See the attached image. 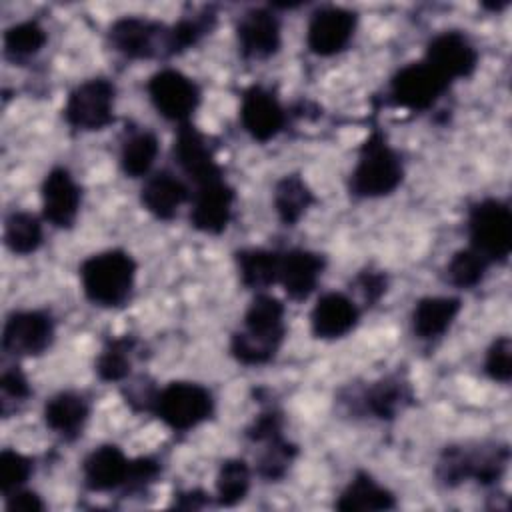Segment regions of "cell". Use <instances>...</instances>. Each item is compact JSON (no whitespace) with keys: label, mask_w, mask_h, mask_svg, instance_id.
<instances>
[{"label":"cell","mask_w":512,"mask_h":512,"mask_svg":"<svg viewBox=\"0 0 512 512\" xmlns=\"http://www.w3.org/2000/svg\"><path fill=\"white\" fill-rule=\"evenodd\" d=\"M54 340V320L44 310H18L6 318L2 348L12 356H38Z\"/></svg>","instance_id":"cell-11"},{"label":"cell","mask_w":512,"mask_h":512,"mask_svg":"<svg viewBox=\"0 0 512 512\" xmlns=\"http://www.w3.org/2000/svg\"><path fill=\"white\" fill-rule=\"evenodd\" d=\"M314 194L298 174H286L274 186V208L284 226H294L308 212Z\"/></svg>","instance_id":"cell-29"},{"label":"cell","mask_w":512,"mask_h":512,"mask_svg":"<svg viewBox=\"0 0 512 512\" xmlns=\"http://www.w3.org/2000/svg\"><path fill=\"white\" fill-rule=\"evenodd\" d=\"M424 62L452 84L456 78H468L476 70L478 52L466 34L448 30L428 42Z\"/></svg>","instance_id":"cell-14"},{"label":"cell","mask_w":512,"mask_h":512,"mask_svg":"<svg viewBox=\"0 0 512 512\" xmlns=\"http://www.w3.org/2000/svg\"><path fill=\"white\" fill-rule=\"evenodd\" d=\"M360 400H362V408L368 414L380 420H392L412 400V392H410V384L400 374H390L372 382L360 394Z\"/></svg>","instance_id":"cell-24"},{"label":"cell","mask_w":512,"mask_h":512,"mask_svg":"<svg viewBox=\"0 0 512 512\" xmlns=\"http://www.w3.org/2000/svg\"><path fill=\"white\" fill-rule=\"evenodd\" d=\"M470 248L482 254L490 264L506 262L512 250V212L498 198H484L472 204L468 212Z\"/></svg>","instance_id":"cell-5"},{"label":"cell","mask_w":512,"mask_h":512,"mask_svg":"<svg viewBox=\"0 0 512 512\" xmlns=\"http://www.w3.org/2000/svg\"><path fill=\"white\" fill-rule=\"evenodd\" d=\"M236 38L240 54L248 60H264L278 52L280 20L268 8H252L244 12L236 26Z\"/></svg>","instance_id":"cell-17"},{"label":"cell","mask_w":512,"mask_h":512,"mask_svg":"<svg viewBox=\"0 0 512 512\" xmlns=\"http://www.w3.org/2000/svg\"><path fill=\"white\" fill-rule=\"evenodd\" d=\"M404 178L398 152L388 144L380 130H372L358 152V162L348 186L356 198H382L392 194Z\"/></svg>","instance_id":"cell-3"},{"label":"cell","mask_w":512,"mask_h":512,"mask_svg":"<svg viewBox=\"0 0 512 512\" xmlns=\"http://www.w3.org/2000/svg\"><path fill=\"white\" fill-rule=\"evenodd\" d=\"M358 318L360 310L352 298L342 292H326L310 312V328L314 338L336 340L346 336L358 324Z\"/></svg>","instance_id":"cell-19"},{"label":"cell","mask_w":512,"mask_h":512,"mask_svg":"<svg viewBox=\"0 0 512 512\" xmlns=\"http://www.w3.org/2000/svg\"><path fill=\"white\" fill-rule=\"evenodd\" d=\"M88 414H90V406L86 398L72 390L54 394L44 406L46 426L58 436H62L64 440H74L82 434Z\"/></svg>","instance_id":"cell-23"},{"label":"cell","mask_w":512,"mask_h":512,"mask_svg":"<svg viewBox=\"0 0 512 512\" xmlns=\"http://www.w3.org/2000/svg\"><path fill=\"white\" fill-rule=\"evenodd\" d=\"M114 96L116 88L108 78H90L70 92L64 120L76 130H102L114 122Z\"/></svg>","instance_id":"cell-7"},{"label":"cell","mask_w":512,"mask_h":512,"mask_svg":"<svg viewBox=\"0 0 512 512\" xmlns=\"http://www.w3.org/2000/svg\"><path fill=\"white\" fill-rule=\"evenodd\" d=\"M356 14L342 6L318 8L306 32V44L316 56H334L342 52L354 36Z\"/></svg>","instance_id":"cell-12"},{"label":"cell","mask_w":512,"mask_h":512,"mask_svg":"<svg viewBox=\"0 0 512 512\" xmlns=\"http://www.w3.org/2000/svg\"><path fill=\"white\" fill-rule=\"evenodd\" d=\"M146 90L156 112L178 124H186L200 104L196 82L174 68H164L152 74Z\"/></svg>","instance_id":"cell-9"},{"label":"cell","mask_w":512,"mask_h":512,"mask_svg":"<svg viewBox=\"0 0 512 512\" xmlns=\"http://www.w3.org/2000/svg\"><path fill=\"white\" fill-rule=\"evenodd\" d=\"M234 198V188L224 180V176L196 186L190 208L192 228L204 234L224 232L232 218Z\"/></svg>","instance_id":"cell-13"},{"label":"cell","mask_w":512,"mask_h":512,"mask_svg":"<svg viewBox=\"0 0 512 512\" xmlns=\"http://www.w3.org/2000/svg\"><path fill=\"white\" fill-rule=\"evenodd\" d=\"M188 198L190 190L184 180L168 170L150 176L140 190L142 206L158 220H172Z\"/></svg>","instance_id":"cell-22"},{"label":"cell","mask_w":512,"mask_h":512,"mask_svg":"<svg viewBox=\"0 0 512 512\" xmlns=\"http://www.w3.org/2000/svg\"><path fill=\"white\" fill-rule=\"evenodd\" d=\"M46 32L36 20H26L10 26L4 32V50L12 60H24L42 50Z\"/></svg>","instance_id":"cell-35"},{"label":"cell","mask_w":512,"mask_h":512,"mask_svg":"<svg viewBox=\"0 0 512 512\" xmlns=\"http://www.w3.org/2000/svg\"><path fill=\"white\" fill-rule=\"evenodd\" d=\"M250 490V466L242 458H228L216 474V502L220 506H236Z\"/></svg>","instance_id":"cell-31"},{"label":"cell","mask_w":512,"mask_h":512,"mask_svg":"<svg viewBox=\"0 0 512 512\" xmlns=\"http://www.w3.org/2000/svg\"><path fill=\"white\" fill-rule=\"evenodd\" d=\"M160 144L154 132L140 128L126 132L120 146V168L130 178L146 176L158 156Z\"/></svg>","instance_id":"cell-28"},{"label":"cell","mask_w":512,"mask_h":512,"mask_svg":"<svg viewBox=\"0 0 512 512\" xmlns=\"http://www.w3.org/2000/svg\"><path fill=\"white\" fill-rule=\"evenodd\" d=\"M462 302L454 296H428L416 302L412 310V330L422 340L442 336L456 320Z\"/></svg>","instance_id":"cell-25"},{"label":"cell","mask_w":512,"mask_h":512,"mask_svg":"<svg viewBox=\"0 0 512 512\" xmlns=\"http://www.w3.org/2000/svg\"><path fill=\"white\" fill-rule=\"evenodd\" d=\"M240 122L254 140L268 142L282 132L286 112L274 92L260 84H252L242 94Z\"/></svg>","instance_id":"cell-15"},{"label":"cell","mask_w":512,"mask_h":512,"mask_svg":"<svg viewBox=\"0 0 512 512\" xmlns=\"http://www.w3.org/2000/svg\"><path fill=\"white\" fill-rule=\"evenodd\" d=\"M354 286L356 290L362 294L364 302L368 306L376 304L384 294H386V286H388V278L382 270H362L356 278H354Z\"/></svg>","instance_id":"cell-41"},{"label":"cell","mask_w":512,"mask_h":512,"mask_svg":"<svg viewBox=\"0 0 512 512\" xmlns=\"http://www.w3.org/2000/svg\"><path fill=\"white\" fill-rule=\"evenodd\" d=\"M110 46L126 58L148 60L168 56V26L138 16H124L108 30Z\"/></svg>","instance_id":"cell-10"},{"label":"cell","mask_w":512,"mask_h":512,"mask_svg":"<svg viewBox=\"0 0 512 512\" xmlns=\"http://www.w3.org/2000/svg\"><path fill=\"white\" fill-rule=\"evenodd\" d=\"M208 504V496L202 490H188V492H180L178 496H174L172 506L176 508H184V510H196V508H204Z\"/></svg>","instance_id":"cell-44"},{"label":"cell","mask_w":512,"mask_h":512,"mask_svg":"<svg viewBox=\"0 0 512 512\" xmlns=\"http://www.w3.org/2000/svg\"><path fill=\"white\" fill-rule=\"evenodd\" d=\"M136 340L132 336L108 340L96 358V374L104 382H120L132 370Z\"/></svg>","instance_id":"cell-32"},{"label":"cell","mask_w":512,"mask_h":512,"mask_svg":"<svg viewBox=\"0 0 512 512\" xmlns=\"http://www.w3.org/2000/svg\"><path fill=\"white\" fill-rule=\"evenodd\" d=\"M240 282L246 288L262 290L278 282L282 252L266 248H244L234 254Z\"/></svg>","instance_id":"cell-27"},{"label":"cell","mask_w":512,"mask_h":512,"mask_svg":"<svg viewBox=\"0 0 512 512\" xmlns=\"http://www.w3.org/2000/svg\"><path fill=\"white\" fill-rule=\"evenodd\" d=\"M34 470V462L16 452V450H2L0 452V490L2 494H10L26 484Z\"/></svg>","instance_id":"cell-37"},{"label":"cell","mask_w":512,"mask_h":512,"mask_svg":"<svg viewBox=\"0 0 512 512\" xmlns=\"http://www.w3.org/2000/svg\"><path fill=\"white\" fill-rule=\"evenodd\" d=\"M0 388H2V408H6L8 402H14V404L24 402L32 394L30 384L18 366H10L8 370L2 372Z\"/></svg>","instance_id":"cell-39"},{"label":"cell","mask_w":512,"mask_h":512,"mask_svg":"<svg viewBox=\"0 0 512 512\" xmlns=\"http://www.w3.org/2000/svg\"><path fill=\"white\" fill-rule=\"evenodd\" d=\"M42 214L56 228H72L80 210V188L72 174L56 166L42 180Z\"/></svg>","instance_id":"cell-18"},{"label":"cell","mask_w":512,"mask_h":512,"mask_svg":"<svg viewBox=\"0 0 512 512\" xmlns=\"http://www.w3.org/2000/svg\"><path fill=\"white\" fill-rule=\"evenodd\" d=\"M4 500H6L8 512H40V510H44V502L40 500V496L30 490L18 488L10 494H4Z\"/></svg>","instance_id":"cell-43"},{"label":"cell","mask_w":512,"mask_h":512,"mask_svg":"<svg viewBox=\"0 0 512 512\" xmlns=\"http://www.w3.org/2000/svg\"><path fill=\"white\" fill-rule=\"evenodd\" d=\"M396 506L394 494L380 486L370 474L356 472L336 500V508L342 512L358 510H390Z\"/></svg>","instance_id":"cell-26"},{"label":"cell","mask_w":512,"mask_h":512,"mask_svg":"<svg viewBox=\"0 0 512 512\" xmlns=\"http://www.w3.org/2000/svg\"><path fill=\"white\" fill-rule=\"evenodd\" d=\"M324 266L326 260L322 254L304 248H292L282 252L278 282L282 284L288 298L306 300L314 292Z\"/></svg>","instance_id":"cell-20"},{"label":"cell","mask_w":512,"mask_h":512,"mask_svg":"<svg viewBox=\"0 0 512 512\" xmlns=\"http://www.w3.org/2000/svg\"><path fill=\"white\" fill-rule=\"evenodd\" d=\"M482 6L488 8V10H502V8L508 6V0H502V2H484Z\"/></svg>","instance_id":"cell-45"},{"label":"cell","mask_w":512,"mask_h":512,"mask_svg":"<svg viewBox=\"0 0 512 512\" xmlns=\"http://www.w3.org/2000/svg\"><path fill=\"white\" fill-rule=\"evenodd\" d=\"M214 26V14H198L192 18H180L168 28V56L180 54L192 48Z\"/></svg>","instance_id":"cell-36"},{"label":"cell","mask_w":512,"mask_h":512,"mask_svg":"<svg viewBox=\"0 0 512 512\" xmlns=\"http://www.w3.org/2000/svg\"><path fill=\"white\" fill-rule=\"evenodd\" d=\"M4 244L14 254H32L42 244V224L32 212L14 210L4 222Z\"/></svg>","instance_id":"cell-30"},{"label":"cell","mask_w":512,"mask_h":512,"mask_svg":"<svg viewBox=\"0 0 512 512\" xmlns=\"http://www.w3.org/2000/svg\"><path fill=\"white\" fill-rule=\"evenodd\" d=\"M214 400L208 388L196 382H170L156 394L152 412L174 432H186L212 416Z\"/></svg>","instance_id":"cell-6"},{"label":"cell","mask_w":512,"mask_h":512,"mask_svg":"<svg viewBox=\"0 0 512 512\" xmlns=\"http://www.w3.org/2000/svg\"><path fill=\"white\" fill-rule=\"evenodd\" d=\"M156 394H158V390L154 386L146 384L144 378H138L136 382H132L128 386V392L124 396H126V402L134 410H152L154 402H156Z\"/></svg>","instance_id":"cell-42"},{"label":"cell","mask_w":512,"mask_h":512,"mask_svg":"<svg viewBox=\"0 0 512 512\" xmlns=\"http://www.w3.org/2000/svg\"><path fill=\"white\" fill-rule=\"evenodd\" d=\"M490 262L474 248H462L454 252L446 266V278L456 288H474L486 276Z\"/></svg>","instance_id":"cell-34"},{"label":"cell","mask_w":512,"mask_h":512,"mask_svg":"<svg viewBox=\"0 0 512 512\" xmlns=\"http://www.w3.org/2000/svg\"><path fill=\"white\" fill-rule=\"evenodd\" d=\"M172 156L174 162L196 186L222 176V168L214 158L212 146L208 144L204 134L190 122L180 124V128L176 130Z\"/></svg>","instance_id":"cell-16"},{"label":"cell","mask_w":512,"mask_h":512,"mask_svg":"<svg viewBox=\"0 0 512 512\" xmlns=\"http://www.w3.org/2000/svg\"><path fill=\"white\" fill-rule=\"evenodd\" d=\"M130 472V460L116 444L94 448L82 462L84 484L92 492H110L124 488Z\"/></svg>","instance_id":"cell-21"},{"label":"cell","mask_w":512,"mask_h":512,"mask_svg":"<svg viewBox=\"0 0 512 512\" xmlns=\"http://www.w3.org/2000/svg\"><path fill=\"white\" fill-rule=\"evenodd\" d=\"M258 444L262 446V450L256 458L258 474L264 480H270V482L284 478L292 460L298 454V448L284 438V432H278V434H274V436H270V438H266Z\"/></svg>","instance_id":"cell-33"},{"label":"cell","mask_w":512,"mask_h":512,"mask_svg":"<svg viewBox=\"0 0 512 512\" xmlns=\"http://www.w3.org/2000/svg\"><path fill=\"white\" fill-rule=\"evenodd\" d=\"M508 460L510 450L506 444H452L442 450L436 464V476L448 488H454L470 478L488 486L502 478Z\"/></svg>","instance_id":"cell-4"},{"label":"cell","mask_w":512,"mask_h":512,"mask_svg":"<svg viewBox=\"0 0 512 512\" xmlns=\"http://www.w3.org/2000/svg\"><path fill=\"white\" fill-rule=\"evenodd\" d=\"M84 296L104 308H118L128 302L136 282L134 258L120 250H104L86 258L80 266Z\"/></svg>","instance_id":"cell-2"},{"label":"cell","mask_w":512,"mask_h":512,"mask_svg":"<svg viewBox=\"0 0 512 512\" xmlns=\"http://www.w3.org/2000/svg\"><path fill=\"white\" fill-rule=\"evenodd\" d=\"M158 474H160V464L154 458L146 456V458L130 460V472H128L124 490L126 492H142L156 480Z\"/></svg>","instance_id":"cell-40"},{"label":"cell","mask_w":512,"mask_h":512,"mask_svg":"<svg viewBox=\"0 0 512 512\" xmlns=\"http://www.w3.org/2000/svg\"><path fill=\"white\" fill-rule=\"evenodd\" d=\"M450 88V82L438 74L428 62H412L400 68L388 88L390 102L394 106L424 112L430 110Z\"/></svg>","instance_id":"cell-8"},{"label":"cell","mask_w":512,"mask_h":512,"mask_svg":"<svg viewBox=\"0 0 512 512\" xmlns=\"http://www.w3.org/2000/svg\"><path fill=\"white\" fill-rule=\"evenodd\" d=\"M286 334L284 304L270 294H256L244 312L242 328L230 338V354L246 366L270 362Z\"/></svg>","instance_id":"cell-1"},{"label":"cell","mask_w":512,"mask_h":512,"mask_svg":"<svg viewBox=\"0 0 512 512\" xmlns=\"http://www.w3.org/2000/svg\"><path fill=\"white\" fill-rule=\"evenodd\" d=\"M484 370L486 374L502 384H508L512 378V342L508 336H500L496 338L488 352H486V360H484Z\"/></svg>","instance_id":"cell-38"}]
</instances>
